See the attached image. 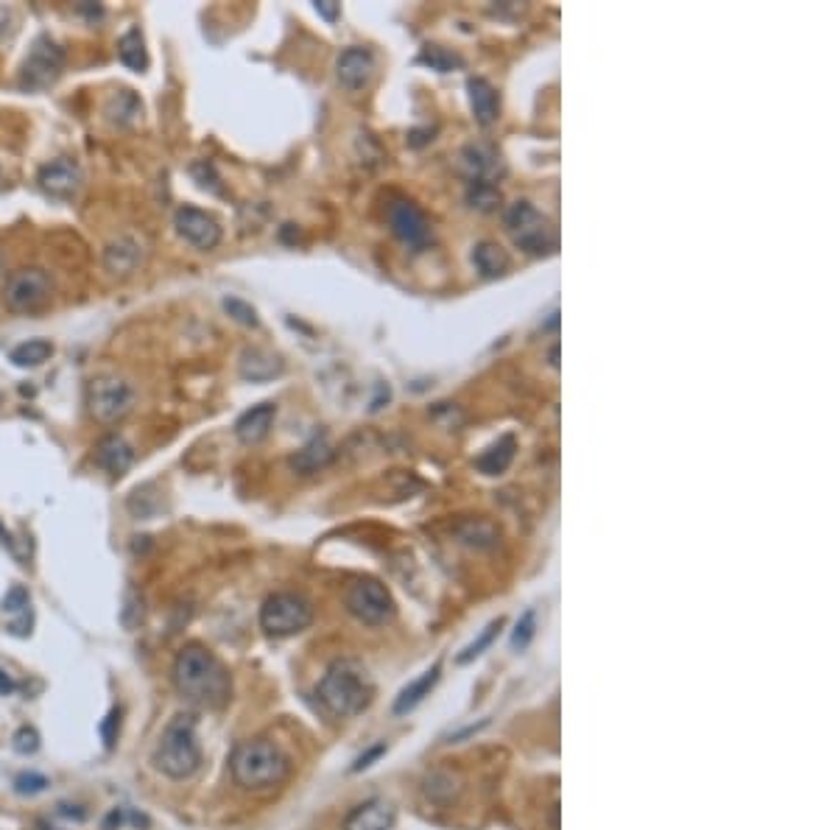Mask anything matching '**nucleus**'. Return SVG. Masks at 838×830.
Segmentation results:
<instances>
[{
	"instance_id": "11",
	"label": "nucleus",
	"mask_w": 838,
	"mask_h": 830,
	"mask_svg": "<svg viewBox=\"0 0 838 830\" xmlns=\"http://www.w3.org/2000/svg\"><path fill=\"white\" fill-rule=\"evenodd\" d=\"M389 221H392L394 235L406 246H411L414 252L425 249V246L433 241L431 221H428V216H425L414 202H408V199H397V202H394L392 210H389Z\"/></svg>"
},
{
	"instance_id": "8",
	"label": "nucleus",
	"mask_w": 838,
	"mask_h": 830,
	"mask_svg": "<svg viewBox=\"0 0 838 830\" xmlns=\"http://www.w3.org/2000/svg\"><path fill=\"white\" fill-rule=\"evenodd\" d=\"M62 70H65V48L56 45L51 37H37L20 70V87L28 93H42L59 82Z\"/></svg>"
},
{
	"instance_id": "34",
	"label": "nucleus",
	"mask_w": 838,
	"mask_h": 830,
	"mask_svg": "<svg viewBox=\"0 0 838 830\" xmlns=\"http://www.w3.org/2000/svg\"><path fill=\"white\" fill-rule=\"evenodd\" d=\"M14 752L17 755H34L37 749H40V733L34 730V727H20L17 733H14Z\"/></svg>"
},
{
	"instance_id": "39",
	"label": "nucleus",
	"mask_w": 838,
	"mask_h": 830,
	"mask_svg": "<svg viewBox=\"0 0 838 830\" xmlns=\"http://www.w3.org/2000/svg\"><path fill=\"white\" fill-rule=\"evenodd\" d=\"M383 744H380V747H375V749H369V752H366L364 758H358V761H355V766H352V772H361V769H366V766H372V761H375V758H380V755H383Z\"/></svg>"
},
{
	"instance_id": "31",
	"label": "nucleus",
	"mask_w": 838,
	"mask_h": 830,
	"mask_svg": "<svg viewBox=\"0 0 838 830\" xmlns=\"http://www.w3.org/2000/svg\"><path fill=\"white\" fill-rule=\"evenodd\" d=\"M501 626H503L501 618H498V621H492V624H489L487 629L481 632V638L473 640V643H470V646H467V649H464V652H461L459 657H456V663H459V666H464V663H470V660H475L478 654H484V649H487L489 643H492V640L498 638V632H501Z\"/></svg>"
},
{
	"instance_id": "33",
	"label": "nucleus",
	"mask_w": 838,
	"mask_h": 830,
	"mask_svg": "<svg viewBox=\"0 0 838 830\" xmlns=\"http://www.w3.org/2000/svg\"><path fill=\"white\" fill-rule=\"evenodd\" d=\"M534 626H537V615H534V610H526L523 618L517 621V629H514L512 635L514 649H526L531 638H534Z\"/></svg>"
},
{
	"instance_id": "29",
	"label": "nucleus",
	"mask_w": 838,
	"mask_h": 830,
	"mask_svg": "<svg viewBox=\"0 0 838 830\" xmlns=\"http://www.w3.org/2000/svg\"><path fill=\"white\" fill-rule=\"evenodd\" d=\"M146 828L149 825V817L146 814H140V811H135V808H126V805H121V808H112L107 817H104V825L101 828L104 830H123V828Z\"/></svg>"
},
{
	"instance_id": "7",
	"label": "nucleus",
	"mask_w": 838,
	"mask_h": 830,
	"mask_svg": "<svg viewBox=\"0 0 838 830\" xmlns=\"http://www.w3.org/2000/svg\"><path fill=\"white\" fill-rule=\"evenodd\" d=\"M506 227L514 235V244L528 255H548L556 249L554 227L528 202H514L506 210Z\"/></svg>"
},
{
	"instance_id": "41",
	"label": "nucleus",
	"mask_w": 838,
	"mask_h": 830,
	"mask_svg": "<svg viewBox=\"0 0 838 830\" xmlns=\"http://www.w3.org/2000/svg\"><path fill=\"white\" fill-rule=\"evenodd\" d=\"M14 691V682L12 677L6 674V671H0V696H9Z\"/></svg>"
},
{
	"instance_id": "13",
	"label": "nucleus",
	"mask_w": 838,
	"mask_h": 830,
	"mask_svg": "<svg viewBox=\"0 0 838 830\" xmlns=\"http://www.w3.org/2000/svg\"><path fill=\"white\" fill-rule=\"evenodd\" d=\"M336 76L338 84L347 93H361L364 87H369L372 76H375V56L369 48L352 45L347 51H341L336 62Z\"/></svg>"
},
{
	"instance_id": "2",
	"label": "nucleus",
	"mask_w": 838,
	"mask_h": 830,
	"mask_svg": "<svg viewBox=\"0 0 838 830\" xmlns=\"http://www.w3.org/2000/svg\"><path fill=\"white\" fill-rule=\"evenodd\" d=\"M372 699H375V682L369 677V671L350 657L336 660L319 682V702L338 719H352L364 713L372 705Z\"/></svg>"
},
{
	"instance_id": "16",
	"label": "nucleus",
	"mask_w": 838,
	"mask_h": 830,
	"mask_svg": "<svg viewBox=\"0 0 838 830\" xmlns=\"http://www.w3.org/2000/svg\"><path fill=\"white\" fill-rule=\"evenodd\" d=\"M274 420H277V406L274 403H257L249 411H244L238 422H235V436L244 442V445H257L263 442L266 436L271 434L274 428Z\"/></svg>"
},
{
	"instance_id": "27",
	"label": "nucleus",
	"mask_w": 838,
	"mask_h": 830,
	"mask_svg": "<svg viewBox=\"0 0 838 830\" xmlns=\"http://www.w3.org/2000/svg\"><path fill=\"white\" fill-rule=\"evenodd\" d=\"M501 191H498V185H492L489 179H473L470 182V188H467V202H470V207H475V210H484V213H489V210H495V207L501 205Z\"/></svg>"
},
{
	"instance_id": "17",
	"label": "nucleus",
	"mask_w": 838,
	"mask_h": 830,
	"mask_svg": "<svg viewBox=\"0 0 838 830\" xmlns=\"http://www.w3.org/2000/svg\"><path fill=\"white\" fill-rule=\"evenodd\" d=\"M394 819H397L394 805L386 803L383 797H375V800L358 805L350 817L344 819V830H392Z\"/></svg>"
},
{
	"instance_id": "18",
	"label": "nucleus",
	"mask_w": 838,
	"mask_h": 830,
	"mask_svg": "<svg viewBox=\"0 0 838 830\" xmlns=\"http://www.w3.org/2000/svg\"><path fill=\"white\" fill-rule=\"evenodd\" d=\"M95 462L101 464L109 476H123V473H129V467L135 464V448H132L123 436L109 434L98 442Z\"/></svg>"
},
{
	"instance_id": "14",
	"label": "nucleus",
	"mask_w": 838,
	"mask_h": 830,
	"mask_svg": "<svg viewBox=\"0 0 838 830\" xmlns=\"http://www.w3.org/2000/svg\"><path fill=\"white\" fill-rule=\"evenodd\" d=\"M82 168L68 157H59L54 163L40 168V188L54 199H73L82 188Z\"/></svg>"
},
{
	"instance_id": "12",
	"label": "nucleus",
	"mask_w": 838,
	"mask_h": 830,
	"mask_svg": "<svg viewBox=\"0 0 838 830\" xmlns=\"http://www.w3.org/2000/svg\"><path fill=\"white\" fill-rule=\"evenodd\" d=\"M174 227L176 232H179V238L188 241L193 249L210 252V249H216V246L221 244V227H218V221L210 216V213L199 210V207H179L174 216Z\"/></svg>"
},
{
	"instance_id": "22",
	"label": "nucleus",
	"mask_w": 838,
	"mask_h": 830,
	"mask_svg": "<svg viewBox=\"0 0 838 830\" xmlns=\"http://www.w3.org/2000/svg\"><path fill=\"white\" fill-rule=\"evenodd\" d=\"M439 674H442V666L436 663V666L428 668L419 680H414L408 688H403L400 696H397V702H394V713H397V716H403V713H408V710L417 708L425 696H431L433 685L439 682Z\"/></svg>"
},
{
	"instance_id": "42",
	"label": "nucleus",
	"mask_w": 838,
	"mask_h": 830,
	"mask_svg": "<svg viewBox=\"0 0 838 830\" xmlns=\"http://www.w3.org/2000/svg\"><path fill=\"white\" fill-rule=\"evenodd\" d=\"M40 830H56V828H51L48 822H40Z\"/></svg>"
},
{
	"instance_id": "10",
	"label": "nucleus",
	"mask_w": 838,
	"mask_h": 830,
	"mask_svg": "<svg viewBox=\"0 0 838 830\" xmlns=\"http://www.w3.org/2000/svg\"><path fill=\"white\" fill-rule=\"evenodd\" d=\"M54 294V280L45 269H20L3 286L6 308L14 313H34L45 308Z\"/></svg>"
},
{
	"instance_id": "21",
	"label": "nucleus",
	"mask_w": 838,
	"mask_h": 830,
	"mask_svg": "<svg viewBox=\"0 0 838 830\" xmlns=\"http://www.w3.org/2000/svg\"><path fill=\"white\" fill-rule=\"evenodd\" d=\"M514 450H517V442H514L512 434L501 436L495 445H489L478 459H475V470L484 473V476H501L509 470V464L514 462Z\"/></svg>"
},
{
	"instance_id": "30",
	"label": "nucleus",
	"mask_w": 838,
	"mask_h": 830,
	"mask_svg": "<svg viewBox=\"0 0 838 830\" xmlns=\"http://www.w3.org/2000/svg\"><path fill=\"white\" fill-rule=\"evenodd\" d=\"M419 59H422L425 65H431L433 70H439V73H450V70L461 65L459 56L453 54V51H447V48H439V45H425Z\"/></svg>"
},
{
	"instance_id": "19",
	"label": "nucleus",
	"mask_w": 838,
	"mask_h": 830,
	"mask_svg": "<svg viewBox=\"0 0 838 830\" xmlns=\"http://www.w3.org/2000/svg\"><path fill=\"white\" fill-rule=\"evenodd\" d=\"M330 462H333V445L327 442V436H313L308 445H302L291 456V467L299 476H313V473L325 470Z\"/></svg>"
},
{
	"instance_id": "28",
	"label": "nucleus",
	"mask_w": 838,
	"mask_h": 830,
	"mask_svg": "<svg viewBox=\"0 0 838 830\" xmlns=\"http://www.w3.org/2000/svg\"><path fill=\"white\" fill-rule=\"evenodd\" d=\"M459 537L467 545H475V548H489V545L498 543V531L487 520H467L464 526H459Z\"/></svg>"
},
{
	"instance_id": "35",
	"label": "nucleus",
	"mask_w": 838,
	"mask_h": 830,
	"mask_svg": "<svg viewBox=\"0 0 838 830\" xmlns=\"http://www.w3.org/2000/svg\"><path fill=\"white\" fill-rule=\"evenodd\" d=\"M28 604H31V596L23 585H14L6 599H3V613H26Z\"/></svg>"
},
{
	"instance_id": "5",
	"label": "nucleus",
	"mask_w": 838,
	"mask_h": 830,
	"mask_svg": "<svg viewBox=\"0 0 838 830\" xmlns=\"http://www.w3.org/2000/svg\"><path fill=\"white\" fill-rule=\"evenodd\" d=\"M313 624L311 601L299 593H274L260 607V626L271 638H291Z\"/></svg>"
},
{
	"instance_id": "1",
	"label": "nucleus",
	"mask_w": 838,
	"mask_h": 830,
	"mask_svg": "<svg viewBox=\"0 0 838 830\" xmlns=\"http://www.w3.org/2000/svg\"><path fill=\"white\" fill-rule=\"evenodd\" d=\"M176 694L196 708L218 710L230 702L232 682L227 668L202 643L182 646L174 660Z\"/></svg>"
},
{
	"instance_id": "24",
	"label": "nucleus",
	"mask_w": 838,
	"mask_h": 830,
	"mask_svg": "<svg viewBox=\"0 0 838 830\" xmlns=\"http://www.w3.org/2000/svg\"><path fill=\"white\" fill-rule=\"evenodd\" d=\"M118 59L135 73H143L149 68V51H146V40H143L140 28H129L118 40Z\"/></svg>"
},
{
	"instance_id": "15",
	"label": "nucleus",
	"mask_w": 838,
	"mask_h": 830,
	"mask_svg": "<svg viewBox=\"0 0 838 830\" xmlns=\"http://www.w3.org/2000/svg\"><path fill=\"white\" fill-rule=\"evenodd\" d=\"M140 263H143V244L132 235H118L104 249V269L109 274L126 277L135 272Z\"/></svg>"
},
{
	"instance_id": "37",
	"label": "nucleus",
	"mask_w": 838,
	"mask_h": 830,
	"mask_svg": "<svg viewBox=\"0 0 838 830\" xmlns=\"http://www.w3.org/2000/svg\"><path fill=\"white\" fill-rule=\"evenodd\" d=\"M118 730H121V710L112 708V710H109L107 719H104V724H101V735H104V747H107V749L115 747V741H118Z\"/></svg>"
},
{
	"instance_id": "40",
	"label": "nucleus",
	"mask_w": 838,
	"mask_h": 830,
	"mask_svg": "<svg viewBox=\"0 0 838 830\" xmlns=\"http://www.w3.org/2000/svg\"><path fill=\"white\" fill-rule=\"evenodd\" d=\"M0 545H3V548H9V554H12V557L20 559V554H17V548H14L12 534H9V531H3V526H0Z\"/></svg>"
},
{
	"instance_id": "32",
	"label": "nucleus",
	"mask_w": 838,
	"mask_h": 830,
	"mask_svg": "<svg viewBox=\"0 0 838 830\" xmlns=\"http://www.w3.org/2000/svg\"><path fill=\"white\" fill-rule=\"evenodd\" d=\"M48 786H51V783H48V777L37 775V772H23V775L14 777V791H17V794H23V797L42 794Z\"/></svg>"
},
{
	"instance_id": "9",
	"label": "nucleus",
	"mask_w": 838,
	"mask_h": 830,
	"mask_svg": "<svg viewBox=\"0 0 838 830\" xmlns=\"http://www.w3.org/2000/svg\"><path fill=\"white\" fill-rule=\"evenodd\" d=\"M344 604L352 618L366 626H383L394 618V599L378 579H358L347 587Z\"/></svg>"
},
{
	"instance_id": "36",
	"label": "nucleus",
	"mask_w": 838,
	"mask_h": 830,
	"mask_svg": "<svg viewBox=\"0 0 838 830\" xmlns=\"http://www.w3.org/2000/svg\"><path fill=\"white\" fill-rule=\"evenodd\" d=\"M224 308H227L230 316H235L241 325L257 327V313L252 305H246V302H241V300H224Z\"/></svg>"
},
{
	"instance_id": "20",
	"label": "nucleus",
	"mask_w": 838,
	"mask_h": 830,
	"mask_svg": "<svg viewBox=\"0 0 838 830\" xmlns=\"http://www.w3.org/2000/svg\"><path fill=\"white\" fill-rule=\"evenodd\" d=\"M467 93H470V107H473L475 121L481 123V126H492L495 118H498V109H501L495 87L487 79H470L467 82Z\"/></svg>"
},
{
	"instance_id": "23",
	"label": "nucleus",
	"mask_w": 838,
	"mask_h": 830,
	"mask_svg": "<svg viewBox=\"0 0 838 830\" xmlns=\"http://www.w3.org/2000/svg\"><path fill=\"white\" fill-rule=\"evenodd\" d=\"M140 115H143V104H140V98H137L132 90H118V93L107 101V118L115 123V126H121V129L135 126V123L140 121Z\"/></svg>"
},
{
	"instance_id": "4",
	"label": "nucleus",
	"mask_w": 838,
	"mask_h": 830,
	"mask_svg": "<svg viewBox=\"0 0 838 830\" xmlns=\"http://www.w3.org/2000/svg\"><path fill=\"white\" fill-rule=\"evenodd\" d=\"M230 769L241 789L263 791L283 783L291 772V761L274 741L255 738V741H246L232 752Z\"/></svg>"
},
{
	"instance_id": "6",
	"label": "nucleus",
	"mask_w": 838,
	"mask_h": 830,
	"mask_svg": "<svg viewBox=\"0 0 838 830\" xmlns=\"http://www.w3.org/2000/svg\"><path fill=\"white\" fill-rule=\"evenodd\" d=\"M132 406H135V389L118 375H101L87 386V409L93 414V420L104 425L123 420Z\"/></svg>"
},
{
	"instance_id": "38",
	"label": "nucleus",
	"mask_w": 838,
	"mask_h": 830,
	"mask_svg": "<svg viewBox=\"0 0 838 830\" xmlns=\"http://www.w3.org/2000/svg\"><path fill=\"white\" fill-rule=\"evenodd\" d=\"M316 12L322 14L327 23H336L338 14H341V6L333 3V0H319V3H316Z\"/></svg>"
},
{
	"instance_id": "25",
	"label": "nucleus",
	"mask_w": 838,
	"mask_h": 830,
	"mask_svg": "<svg viewBox=\"0 0 838 830\" xmlns=\"http://www.w3.org/2000/svg\"><path fill=\"white\" fill-rule=\"evenodd\" d=\"M473 263L478 272L492 280V277H501V274H506V269H509V255H506L498 244H489V241H484V244L475 246Z\"/></svg>"
},
{
	"instance_id": "26",
	"label": "nucleus",
	"mask_w": 838,
	"mask_h": 830,
	"mask_svg": "<svg viewBox=\"0 0 838 830\" xmlns=\"http://www.w3.org/2000/svg\"><path fill=\"white\" fill-rule=\"evenodd\" d=\"M54 355V344L48 339H28L23 341V344H17L12 350V364L14 367H40V364H45L48 358Z\"/></svg>"
},
{
	"instance_id": "3",
	"label": "nucleus",
	"mask_w": 838,
	"mask_h": 830,
	"mask_svg": "<svg viewBox=\"0 0 838 830\" xmlns=\"http://www.w3.org/2000/svg\"><path fill=\"white\" fill-rule=\"evenodd\" d=\"M151 763L160 775L171 780H188L202 766V747L196 735V716L193 713H176L165 724L163 735L154 747Z\"/></svg>"
}]
</instances>
